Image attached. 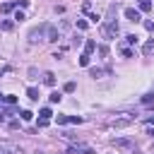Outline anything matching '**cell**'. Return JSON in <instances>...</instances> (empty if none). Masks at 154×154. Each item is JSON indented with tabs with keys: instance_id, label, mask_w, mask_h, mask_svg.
<instances>
[{
	"instance_id": "cell-7",
	"label": "cell",
	"mask_w": 154,
	"mask_h": 154,
	"mask_svg": "<svg viewBox=\"0 0 154 154\" xmlns=\"http://www.w3.org/2000/svg\"><path fill=\"white\" fill-rule=\"evenodd\" d=\"M0 154H22V149H19V147H7V144H5V147H0Z\"/></svg>"
},
{
	"instance_id": "cell-13",
	"label": "cell",
	"mask_w": 154,
	"mask_h": 154,
	"mask_svg": "<svg viewBox=\"0 0 154 154\" xmlns=\"http://www.w3.org/2000/svg\"><path fill=\"white\" fill-rule=\"evenodd\" d=\"M91 51H96V43H94V41H87V43H84V53L89 55Z\"/></svg>"
},
{
	"instance_id": "cell-19",
	"label": "cell",
	"mask_w": 154,
	"mask_h": 154,
	"mask_svg": "<svg viewBox=\"0 0 154 154\" xmlns=\"http://www.w3.org/2000/svg\"><path fill=\"white\" fill-rule=\"evenodd\" d=\"M125 41H128L130 46H135V43H137V36H135V34H130V36H125Z\"/></svg>"
},
{
	"instance_id": "cell-2",
	"label": "cell",
	"mask_w": 154,
	"mask_h": 154,
	"mask_svg": "<svg viewBox=\"0 0 154 154\" xmlns=\"http://www.w3.org/2000/svg\"><path fill=\"white\" fill-rule=\"evenodd\" d=\"M48 31V26L46 24H41V26H36V29H31L29 31V43H38V41H43V34Z\"/></svg>"
},
{
	"instance_id": "cell-25",
	"label": "cell",
	"mask_w": 154,
	"mask_h": 154,
	"mask_svg": "<svg viewBox=\"0 0 154 154\" xmlns=\"http://www.w3.org/2000/svg\"><path fill=\"white\" fill-rule=\"evenodd\" d=\"M140 7H142L144 12H147V10H152V5H149V0H147V2H140Z\"/></svg>"
},
{
	"instance_id": "cell-24",
	"label": "cell",
	"mask_w": 154,
	"mask_h": 154,
	"mask_svg": "<svg viewBox=\"0 0 154 154\" xmlns=\"http://www.w3.org/2000/svg\"><path fill=\"white\" fill-rule=\"evenodd\" d=\"M12 26H14V24H12V22H10V19H7V22H2V31H10V29H12Z\"/></svg>"
},
{
	"instance_id": "cell-14",
	"label": "cell",
	"mask_w": 154,
	"mask_h": 154,
	"mask_svg": "<svg viewBox=\"0 0 154 154\" xmlns=\"http://www.w3.org/2000/svg\"><path fill=\"white\" fill-rule=\"evenodd\" d=\"M12 7H14V2H5V5L0 7V12H12Z\"/></svg>"
},
{
	"instance_id": "cell-9",
	"label": "cell",
	"mask_w": 154,
	"mask_h": 154,
	"mask_svg": "<svg viewBox=\"0 0 154 154\" xmlns=\"http://www.w3.org/2000/svg\"><path fill=\"white\" fill-rule=\"evenodd\" d=\"M26 96H29L31 101H38V89H36V87H29V89H26Z\"/></svg>"
},
{
	"instance_id": "cell-16",
	"label": "cell",
	"mask_w": 154,
	"mask_h": 154,
	"mask_svg": "<svg viewBox=\"0 0 154 154\" xmlns=\"http://www.w3.org/2000/svg\"><path fill=\"white\" fill-rule=\"evenodd\" d=\"M38 116H41V118H46V120H48V118H51V116H53V113H51V108H41V113H38Z\"/></svg>"
},
{
	"instance_id": "cell-5",
	"label": "cell",
	"mask_w": 154,
	"mask_h": 154,
	"mask_svg": "<svg viewBox=\"0 0 154 154\" xmlns=\"http://www.w3.org/2000/svg\"><path fill=\"white\" fill-rule=\"evenodd\" d=\"M60 38V31L55 29V26H48V31H46V41H51V43H55Z\"/></svg>"
},
{
	"instance_id": "cell-18",
	"label": "cell",
	"mask_w": 154,
	"mask_h": 154,
	"mask_svg": "<svg viewBox=\"0 0 154 154\" xmlns=\"http://www.w3.org/2000/svg\"><path fill=\"white\" fill-rule=\"evenodd\" d=\"M12 19H14V22H24L26 17H24V12H14V17H12Z\"/></svg>"
},
{
	"instance_id": "cell-22",
	"label": "cell",
	"mask_w": 154,
	"mask_h": 154,
	"mask_svg": "<svg viewBox=\"0 0 154 154\" xmlns=\"http://www.w3.org/2000/svg\"><path fill=\"white\" fill-rule=\"evenodd\" d=\"M31 118H34L31 111H22V120H31Z\"/></svg>"
},
{
	"instance_id": "cell-17",
	"label": "cell",
	"mask_w": 154,
	"mask_h": 154,
	"mask_svg": "<svg viewBox=\"0 0 154 154\" xmlns=\"http://www.w3.org/2000/svg\"><path fill=\"white\" fill-rule=\"evenodd\" d=\"M89 10H91V0H84L82 2V12H89Z\"/></svg>"
},
{
	"instance_id": "cell-29",
	"label": "cell",
	"mask_w": 154,
	"mask_h": 154,
	"mask_svg": "<svg viewBox=\"0 0 154 154\" xmlns=\"http://www.w3.org/2000/svg\"><path fill=\"white\" fill-rule=\"evenodd\" d=\"M70 123H82V116H70Z\"/></svg>"
},
{
	"instance_id": "cell-28",
	"label": "cell",
	"mask_w": 154,
	"mask_h": 154,
	"mask_svg": "<svg viewBox=\"0 0 154 154\" xmlns=\"http://www.w3.org/2000/svg\"><path fill=\"white\" fill-rule=\"evenodd\" d=\"M123 58H132V51L130 48H123Z\"/></svg>"
},
{
	"instance_id": "cell-30",
	"label": "cell",
	"mask_w": 154,
	"mask_h": 154,
	"mask_svg": "<svg viewBox=\"0 0 154 154\" xmlns=\"http://www.w3.org/2000/svg\"><path fill=\"white\" fill-rule=\"evenodd\" d=\"M149 123H152V125H154V116H149Z\"/></svg>"
},
{
	"instance_id": "cell-23",
	"label": "cell",
	"mask_w": 154,
	"mask_h": 154,
	"mask_svg": "<svg viewBox=\"0 0 154 154\" xmlns=\"http://www.w3.org/2000/svg\"><path fill=\"white\" fill-rule=\"evenodd\" d=\"M65 123H70V116H58V125H65Z\"/></svg>"
},
{
	"instance_id": "cell-6",
	"label": "cell",
	"mask_w": 154,
	"mask_h": 154,
	"mask_svg": "<svg viewBox=\"0 0 154 154\" xmlns=\"http://www.w3.org/2000/svg\"><path fill=\"white\" fill-rule=\"evenodd\" d=\"M125 17H128L130 22H140V12H137L135 7H125Z\"/></svg>"
},
{
	"instance_id": "cell-10",
	"label": "cell",
	"mask_w": 154,
	"mask_h": 154,
	"mask_svg": "<svg viewBox=\"0 0 154 154\" xmlns=\"http://www.w3.org/2000/svg\"><path fill=\"white\" fill-rule=\"evenodd\" d=\"M43 82H46L48 87H53V84H55V75H53V72H46V75H43Z\"/></svg>"
},
{
	"instance_id": "cell-4",
	"label": "cell",
	"mask_w": 154,
	"mask_h": 154,
	"mask_svg": "<svg viewBox=\"0 0 154 154\" xmlns=\"http://www.w3.org/2000/svg\"><path fill=\"white\" fill-rule=\"evenodd\" d=\"M113 144H116L118 149H135V142L128 140V137H118V140H113Z\"/></svg>"
},
{
	"instance_id": "cell-27",
	"label": "cell",
	"mask_w": 154,
	"mask_h": 154,
	"mask_svg": "<svg viewBox=\"0 0 154 154\" xmlns=\"http://www.w3.org/2000/svg\"><path fill=\"white\" fill-rule=\"evenodd\" d=\"M99 53L101 55H108V46H99Z\"/></svg>"
},
{
	"instance_id": "cell-32",
	"label": "cell",
	"mask_w": 154,
	"mask_h": 154,
	"mask_svg": "<svg viewBox=\"0 0 154 154\" xmlns=\"http://www.w3.org/2000/svg\"><path fill=\"white\" fill-rule=\"evenodd\" d=\"M140 2H147V0H140Z\"/></svg>"
},
{
	"instance_id": "cell-3",
	"label": "cell",
	"mask_w": 154,
	"mask_h": 154,
	"mask_svg": "<svg viewBox=\"0 0 154 154\" xmlns=\"http://www.w3.org/2000/svg\"><path fill=\"white\" fill-rule=\"evenodd\" d=\"M135 123V116H130V113H125V116H120V118H116V120H111V128H128V125H132Z\"/></svg>"
},
{
	"instance_id": "cell-31",
	"label": "cell",
	"mask_w": 154,
	"mask_h": 154,
	"mask_svg": "<svg viewBox=\"0 0 154 154\" xmlns=\"http://www.w3.org/2000/svg\"><path fill=\"white\" fill-rule=\"evenodd\" d=\"M149 135H154V130H149Z\"/></svg>"
},
{
	"instance_id": "cell-15",
	"label": "cell",
	"mask_w": 154,
	"mask_h": 154,
	"mask_svg": "<svg viewBox=\"0 0 154 154\" xmlns=\"http://www.w3.org/2000/svg\"><path fill=\"white\" fill-rule=\"evenodd\" d=\"M75 87H77V84H75V82H67V84H65V87H63V89H65V91H67V94H72V91H75Z\"/></svg>"
},
{
	"instance_id": "cell-21",
	"label": "cell",
	"mask_w": 154,
	"mask_h": 154,
	"mask_svg": "<svg viewBox=\"0 0 154 154\" xmlns=\"http://www.w3.org/2000/svg\"><path fill=\"white\" fill-rule=\"evenodd\" d=\"M89 75L96 79V77H101V70H99V67H91V70H89Z\"/></svg>"
},
{
	"instance_id": "cell-1",
	"label": "cell",
	"mask_w": 154,
	"mask_h": 154,
	"mask_svg": "<svg viewBox=\"0 0 154 154\" xmlns=\"http://www.w3.org/2000/svg\"><path fill=\"white\" fill-rule=\"evenodd\" d=\"M101 31H103L106 38H116V36H118V22H116V19H103Z\"/></svg>"
},
{
	"instance_id": "cell-20",
	"label": "cell",
	"mask_w": 154,
	"mask_h": 154,
	"mask_svg": "<svg viewBox=\"0 0 154 154\" xmlns=\"http://www.w3.org/2000/svg\"><path fill=\"white\" fill-rule=\"evenodd\" d=\"M79 65H84V67L89 65V55H87V53H84V55H79Z\"/></svg>"
},
{
	"instance_id": "cell-26",
	"label": "cell",
	"mask_w": 154,
	"mask_h": 154,
	"mask_svg": "<svg viewBox=\"0 0 154 154\" xmlns=\"http://www.w3.org/2000/svg\"><path fill=\"white\" fill-rule=\"evenodd\" d=\"M77 29H87V22L84 19H77Z\"/></svg>"
},
{
	"instance_id": "cell-12",
	"label": "cell",
	"mask_w": 154,
	"mask_h": 154,
	"mask_svg": "<svg viewBox=\"0 0 154 154\" xmlns=\"http://www.w3.org/2000/svg\"><path fill=\"white\" fill-rule=\"evenodd\" d=\"M142 103L144 106H154V94H144L142 96Z\"/></svg>"
},
{
	"instance_id": "cell-11",
	"label": "cell",
	"mask_w": 154,
	"mask_h": 154,
	"mask_svg": "<svg viewBox=\"0 0 154 154\" xmlns=\"http://www.w3.org/2000/svg\"><path fill=\"white\" fill-rule=\"evenodd\" d=\"M60 99H63V96H60V91H51V96H48V101H51V103H60Z\"/></svg>"
},
{
	"instance_id": "cell-8",
	"label": "cell",
	"mask_w": 154,
	"mask_h": 154,
	"mask_svg": "<svg viewBox=\"0 0 154 154\" xmlns=\"http://www.w3.org/2000/svg\"><path fill=\"white\" fill-rule=\"evenodd\" d=\"M142 53H144V55H152V53H154V38L147 41V43L142 46Z\"/></svg>"
}]
</instances>
